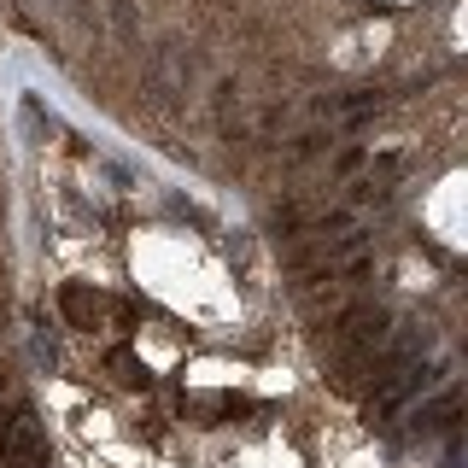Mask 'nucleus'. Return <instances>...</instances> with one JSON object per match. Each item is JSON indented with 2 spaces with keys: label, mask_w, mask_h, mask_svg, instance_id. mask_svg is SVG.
<instances>
[{
  "label": "nucleus",
  "mask_w": 468,
  "mask_h": 468,
  "mask_svg": "<svg viewBox=\"0 0 468 468\" xmlns=\"http://www.w3.org/2000/svg\"><path fill=\"white\" fill-rule=\"evenodd\" d=\"M0 463H48V445H41V428H36L29 404L0 416Z\"/></svg>",
  "instance_id": "obj_1"
},
{
  "label": "nucleus",
  "mask_w": 468,
  "mask_h": 468,
  "mask_svg": "<svg viewBox=\"0 0 468 468\" xmlns=\"http://www.w3.org/2000/svg\"><path fill=\"white\" fill-rule=\"evenodd\" d=\"M58 311H65L70 328H94V316H100V292H88V287H58Z\"/></svg>",
  "instance_id": "obj_2"
},
{
  "label": "nucleus",
  "mask_w": 468,
  "mask_h": 468,
  "mask_svg": "<svg viewBox=\"0 0 468 468\" xmlns=\"http://www.w3.org/2000/svg\"><path fill=\"white\" fill-rule=\"evenodd\" d=\"M112 369H117V380H123V387H146V380H153V375H146V363L135 357V351H123V346L112 351Z\"/></svg>",
  "instance_id": "obj_3"
},
{
  "label": "nucleus",
  "mask_w": 468,
  "mask_h": 468,
  "mask_svg": "<svg viewBox=\"0 0 468 468\" xmlns=\"http://www.w3.org/2000/svg\"><path fill=\"white\" fill-rule=\"evenodd\" d=\"M0 392H6V375H0Z\"/></svg>",
  "instance_id": "obj_4"
}]
</instances>
